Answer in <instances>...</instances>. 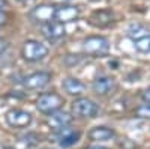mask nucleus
Instances as JSON below:
<instances>
[{"mask_svg":"<svg viewBox=\"0 0 150 149\" xmlns=\"http://www.w3.org/2000/svg\"><path fill=\"white\" fill-rule=\"evenodd\" d=\"M5 21V17H3V14H2V12H0V24H2Z\"/></svg>","mask_w":150,"mask_h":149,"instance_id":"a878e982","label":"nucleus"},{"mask_svg":"<svg viewBox=\"0 0 150 149\" xmlns=\"http://www.w3.org/2000/svg\"><path fill=\"white\" fill-rule=\"evenodd\" d=\"M3 149H14V148H11V146H6V148H3Z\"/></svg>","mask_w":150,"mask_h":149,"instance_id":"bb28decb","label":"nucleus"},{"mask_svg":"<svg viewBox=\"0 0 150 149\" xmlns=\"http://www.w3.org/2000/svg\"><path fill=\"white\" fill-rule=\"evenodd\" d=\"M54 14H56V6L54 5H41V6H36L32 11V18L39 21V23H48V21H53L54 20Z\"/></svg>","mask_w":150,"mask_h":149,"instance_id":"ddd939ff","label":"nucleus"},{"mask_svg":"<svg viewBox=\"0 0 150 149\" xmlns=\"http://www.w3.org/2000/svg\"><path fill=\"white\" fill-rule=\"evenodd\" d=\"M47 56H48V47L35 39L26 41L21 48V57L26 62H39Z\"/></svg>","mask_w":150,"mask_h":149,"instance_id":"f03ea898","label":"nucleus"},{"mask_svg":"<svg viewBox=\"0 0 150 149\" xmlns=\"http://www.w3.org/2000/svg\"><path fill=\"white\" fill-rule=\"evenodd\" d=\"M86 149H108V148H105V146H89Z\"/></svg>","mask_w":150,"mask_h":149,"instance_id":"5701e85b","label":"nucleus"},{"mask_svg":"<svg viewBox=\"0 0 150 149\" xmlns=\"http://www.w3.org/2000/svg\"><path fill=\"white\" fill-rule=\"evenodd\" d=\"M51 80V74L47 72V71H38V72H33L30 76L24 77L23 80V86L29 91H39V89H44L45 86L50 83Z\"/></svg>","mask_w":150,"mask_h":149,"instance_id":"423d86ee","label":"nucleus"},{"mask_svg":"<svg viewBox=\"0 0 150 149\" xmlns=\"http://www.w3.org/2000/svg\"><path fill=\"white\" fill-rule=\"evenodd\" d=\"M17 2H20V3H32L33 0H17Z\"/></svg>","mask_w":150,"mask_h":149,"instance_id":"393cba45","label":"nucleus"},{"mask_svg":"<svg viewBox=\"0 0 150 149\" xmlns=\"http://www.w3.org/2000/svg\"><path fill=\"white\" fill-rule=\"evenodd\" d=\"M62 86L68 95H72V96H80L84 93L86 91V84L83 81H80L78 78H74V77H68L62 81Z\"/></svg>","mask_w":150,"mask_h":149,"instance_id":"4468645a","label":"nucleus"},{"mask_svg":"<svg viewBox=\"0 0 150 149\" xmlns=\"http://www.w3.org/2000/svg\"><path fill=\"white\" fill-rule=\"evenodd\" d=\"M116 135L114 130L108 127H95L89 131V139L92 142H107Z\"/></svg>","mask_w":150,"mask_h":149,"instance_id":"2eb2a0df","label":"nucleus"},{"mask_svg":"<svg viewBox=\"0 0 150 149\" xmlns=\"http://www.w3.org/2000/svg\"><path fill=\"white\" fill-rule=\"evenodd\" d=\"M110 50V42L107 38L104 36H87V38L83 41V51L89 56H105Z\"/></svg>","mask_w":150,"mask_h":149,"instance_id":"f257e3e1","label":"nucleus"},{"mask_svg":"<svg viewBox=\"0 0 150 149\" xmlns=\"http://www.w3.org/2000/svg\"><path fill=\"white\" fill-rule=\"evenodd\" d=\"M134 47L138 50L140 53H150V35L134 41Z\"/></svg>","mask_w":150,"mask_h":149,"instance_id":"f3484780","label":"nucleus"},{"mask_svg":"<svg viewBox=\"0 0 150 149\" xmlns=\"http://www.w3.org/2000/svg\"><path fill=\"white\" fill-rule=\"evenodd\" d=\"M141 98L144 99L146 103H150V86H149L147 89H144V91H143V93H141Z\"/></svg>","mask_w":150,"mask_h":149,"instance_id":"aec40b11","label":"nucleus"},{"mask_svg":"<svg viewBox=\"0 0 150 149\" xmlns=\"http://www.w3.org/2000/svg\"><path fill=\"white\" fill-rule=\"evenodd\" d=\"M6 42H3V41H0V54H2L3 51H5V50H6Z\"/></svg>","mask_w":150,"mask_h":149,"instance_id":"4be33fe9","label":"nucleus"},{"mask_svg":"<svg viewBox=\"0 0 150 149\" xmlns=\"http://www.w3.org/2000/svg\"><path fill=\"white\" fill-rule=\"evenodd\" d=\"M80 15V11L77 6H71V5H59L56 6V14H54V20L59 23H71L75 21Z\"/></svg>","mask_w":150,"mask_h":149,"instance_id":"9b49d317","label":"nucleus"},{"mask_svg":"<svg viewBox=\"0 0 150 149\" xmlns=\"http://www.w3.org/2000/svg\"><path fill=\"white\" fill-rule=\"evenodd\" d=\"M90 2H102V0H90Z\"/></svg>","mask_w":150,"mask_h":149,"instance_id":"cd10ccee","label":"nucleus"},{"mask_svg":"<svg viewBox=\"0 0 150 149\" xmlns=\"http://www.w3.org/2000/svg\"><path fill=\"white\" fill-rule=\"evenodd\" d=\"M63 106V98L56 92H47L38 96L36 99V108L44 115H50L53 111L59 110Z\"/></svg>","mask_w":150,"mask_h":149,"instance_id":"7ed1b4c3","label":"nucleus"},{"mask_svg":"<svg viewBox=\"0 0 150 149\" xmlns=\"http://www.w3.org/2000/svg\"><path fill=\"white\" fill-rule=\"evenodd\" d=\"M80 62H81V57H80L78 54H68V56L65 57V63H66L68 66L77 65V63H80Z\"/></svg>","mask_w":150,"mask_h":149,"instance_id":"6ab92c4d","label":"nucleus"},{"mask_svg":"<svg viewBox=\"0 0 150 149\" xmlns=\"http://www.w3.org/2000/svg\"><path fill=\"white\" fill-rule=\"evenodd\" d=\"M72 113L78 118H96L99 113V106L89 98H77L72 103Z\"/></svg>","mask_w":150,"mask_h":149,"instance_id":"20e7f679","label":"nucleus"},{"mask_svg":"<svg viewBox=\"0 0 150 149\" xmlns=\"http://www.w3.org/2000/svg\"><path fill=\"white\" fill-rule=\"evenodd\" d=\"M147 35H150V33L143 24H131L128 27V36L132 41H137V39L143 38V36H147Z\"/></svg>","mask_w":150,"mask_h":149,"instance_id":"dca6fc26","label":"nucleus"},{"mask_svg":"<svg viewBox=\"0 0 150 149\" xmlns=\"http://www.w3.org/2000/svg\"><path fill=\"white\" fill-rule=\"evenodd\" d=\"M72 120H74V118L71 116V113H68V111L59 108V110H56V111H53V113L48 115L47 123H48V125L51 127L54 131H57V130L63 128V127L71 125Z\"/></svg>","mask_w":150,"mask_h":149,"instance_id":"9d476101","label":"nucleus"},{"mask_svg":"<svg viewBox=\"0 0 150 149\" xmlns=\"http://www.w3.org/2000/svg\"><path fill=\"white\" fill-rule=\"evenodd\" d=\"M81 137V131L80 130H75L72 127H63L56 131V140L59 143L60 148H69L74 146Z\"/></svg>","mask_w":150,"mask_h":149,"instance_id":"0eeeda50","label":"nucleus"},{"mask_svg":"<svg viewBox=\"0 0 150 149\" xmlns=\"http://www.w3.org/2000/svg\"><path fill=\"white\" fill-rule=\"evenodd\" d=\"M114 21V14L110 9H101V11H95L89 18V24L99 29H104L111 26V23Z\"/></svg>","mask_w":150,"mask_h":149,"instance_id":"f8f14e48","label":"nucleus"},{"mask_svg":"<svg viewBox=\"0 0 150 149\" xmlns=\"http://www.w3.org/2000/svg\"><path fill=\"white\" fill-rule=\"evenodd\" d=\"M6 5H8V3H6V0H0V11H2Z\"/></svg>","mask_w":150,"mask_h":149,"instance_id":"b1692460","label":"nucleus"},{"mask_svg":"<svg viewBox=\"0 0 150 149\" xmlns=\"http://www.w3.org/2000/svg\"><path fill=\"white\" fill-rule=\"evenodd\" d=\"M51 5H65V3H68L69 0H48Z\"/></svg>","mask_w":150,"mask_h":149,"instance_id":"412c9836","label":"nucleus"},{"mask_svg":"<svg viewBox=\"0 0 150 149\" xmlns=\"http://www.w3.org/2000/svg\"><path fill=\"white\" fill-rule=\"evenodd\" d=\"M92 89L99 96H107L116 89V80L110 76H99L92 81Z\"/></svg>","mask_w":150,"mask_h":149,"instance_id":"1a4fd4ad","label":"nucleus"},{"mask_svg":"<svg viewBox=\"0 0 150 149\" xmlns=\"http://www.w3.org/2000/svg\"><path fill=\"white\" fill-rule=\"evenodd\" d=\"M134 115L137 118H141V119H149L150 118V103L144 101V104H140L138 107L135 108Z\"/></svg>","mask_w":150,"mask_h":149,"instance_id":"a211bd4d","label":"nucleus"},{"mask_svg":"<svg viewBox=\"0 0 150 149\" xmlns=\"http://www.w3.org/2000/svg\"><path fill=\"white\" fill-rule=\"evenodd\" d=\"M8 125L14 128H26L32 123V115L21 108H11L5 116Z\"/></svg>","mask_w":150,"mask_h":149,"instance_id":"39448f33","label":"nucleus"},{"mask_svg":"<svg viewBox=\"0 0 150 149\" xmlns=\"http://www.w3.org/2000/svg\"><path fill=\"white\" fill-rule=\"evenodd\" d=\"M41 32H42V35L45 36V38L48 41H51V42H56V41L62 39L65 36V33H66L65 24L63 23H59L56 20L44 23L42 27H41Z\"/></svg>","mask_w":150,"mask_h":149,"instance_id":"6e6552de","label":"nucleus"}]
</instances>
